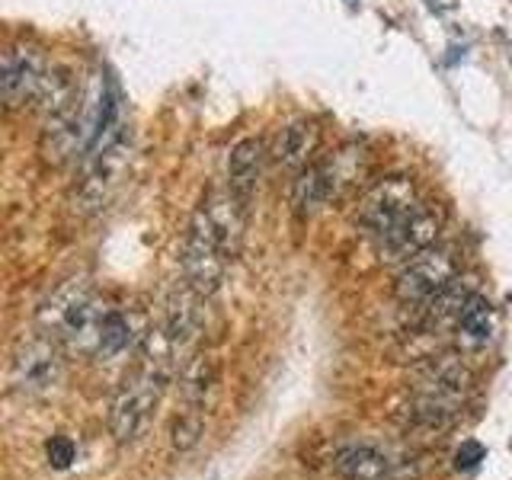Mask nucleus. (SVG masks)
<instances>
[{"mask_svg":"<svg viewBox=\"0 0 512 480\" xmlns=\"http://www.w3.org/2000/svg\"><path fill=\"white\" fill-rule=\"evenodd\" d=\"M247 228V202H240L234 192L212 189L199 202V208L189 218V228L183 234V282L199 292L202 298H212L224 272L234 263L244 244Z\"/></svg>","mask_w":512,"mask_h":480,"instance_id":"obj_1","label":"nucleus"},{"mask_svg":"<svg viewBox=\"0 0 512 480\" xmlns=\"http://www.w3.org/2000/svg\"><path fill=\"white\" fill-rule=\"evenodd\" d=\"M176 372V346L164 327L141 333L138 359L122 375L109 404V432L119 445H132L151 426L154 410Z\"/></svg>","mask_w":512,"mask_h":480,"instance_id":"obj_2","label":"nucleus"},{"mask_svg":"<svg viewBox=\"0 0 512 480\" xmlns=\"http://www.w3.org/2000/svg\"><path fill=\"white\" fill-rule=\"evenodd\" d=\"M109 311L112 308L96 295L93 285L71 279L58 285L52 298L39 308V330L52 333L64 349L80 352V356H100Z\"/></svg>","mask_w":512,"mask_h":480,"instance_id":"obj_3","label":"nucleus"},{"mask_svg":"<svg viewBox=\"0 0 512 480\" xmlns=\"http://www.w3.org/2000/svg\"><path fill=\"white\" fill-rule=\"evenodd\" d=\"M471 384V368L458 352L432 356L413 381L410 423L423 429H448L461 413Z\"/></svg>","mask_w":512,"mask_h":480,"instance_id":"obj_4","label":"nucleus"},{"mask_svg":"<svg viewBox=\"0 0 512 480\" xmlns=\"http://www.w3.org/2000/svg\"><path fill=\"white\" fill-rule=\"evenodd\" d=\"M128 160H132V141H128L125 132L109 135L106 141L96 144L87 157L84 176H80L74 189V208L80 215H96L112 202L128 173Z\"/></svg>","mask_w":512,"mask_h":480,"instance_id":"obj_5","label":"nucleus"},{"mask_svg":"<svg viewBox=\"0 0 512 480\" xmlns=\"http://www.w3.org/2000/svg\"><path fill=\"white\" fill-rule=\"evenodd\" d=\"M61 349L64 346L45 330L23 336V340L16 343L13 356H10V384H13V391H20L26 397H42L48 391H55L61 375H64Z\"/></svg>","mask_w":512,"mask_h":480,"instance_id":"obj_6","label":"nucleus"},{"mask_svg":"<svg viewBox=\"0 0 512 480\" xmlns=\"http://www.w3.org/2000/svg\"><path fill=\"white\" fill-rule=\"evenodd\" d=\"M458 279V256L448 247H429L397 269L394 295L407 308H423Z\"/></svg>","mask_w":512,"mask_h":480,"instance_id":"obj_7","label":"nucleus"},{"mask_svg":"<svg viewBox=\"0 0 512 480\" xmlns=\"http://www.w3.org/2000/svg\"><path fill=\"white\" fill-rule=\"evenodd\" d=\"M420 202L423 199L410 176H384L375 186H368L365 196L356 202V224L372 240H378L397 221H404Z\"/></svg>","mask_w":512,"mask_h":480,"instance_id":"obj_8","label":"nucleus"},{"mask_svg":"<svg viewBox=\"0 0 512 480\" xmlns=\"http://www.w3.org/2000/svg\"><path fill=\"white\" fill-rule=\"evenodd\" d=\"M442 224H445L442 208L420 202L404 221H397L388 234H381L378 240H372V244H375V250L384 263L404 266L407 260L420 256L423 250L436 247V240L442 234Z\"/></svg>","mask_w":512,"mask_h":480,"instance_id":"obj_9","label":"nucleus"},{"mask_svg":"<svg viewBox=\"0 0 512 480\" xmlns=\"http://www.w3.org/2000/svg\"><path fill=\"white\" fill-rule=\"evenodd\" d=\"M48 58L36 42H13L4 52V74H0V87H4V103L10 112H20L36 103V96L45 84Z\"/></svg>","mask_w":512,"mask_h":480,"instance_id":"obj_10","label":"nucleus"},{"mask_svg":"<svg viewBox=\"0 0 512 480\" xmlns=\"http://www.w3.org/2000/svg\"><path fill=\"white\" fill-rule=\"evenodd\" d=\"M333 471L346 480H394L407 471V458L378 442H349L333 455Z\"/></svg>","mask_w":512,"mask_h":480,"instance_id":"obj_11","label":"nucleus"},{"mask_svg":"<svg viewBox=\"0 0 512 480\" xmlns=\"http://www.w3.org/2000/svg\"><path fill=\"white\" fill-rule=\"evenodd\" d=\"M317 148H320V128L308 119H298V122H288L276 135V141H272V148H269V160L279 170L301 173L304 167L314 164Z\"/></svg>","mask_w":512,"mask_h":480,"instance_id":"obj_12","label":"nucleus"},{"mask_svg":"<svg viewBox=\"0 0 512 480\" xmlns=\"http://www.w3.org/2000/svg\"><path fill=\"white\" fill-rule=\"evenodd\" d=\"M266 157H269V148H266L263 138H240L231 148V154H228V180H224V186H228L240 202L250 205L256 183H260V176H263Z\"/></svg>","mask_w":512,"mask_h":480,"instance_id":"obj_13","label":"nucleus"},{"mask_svg":"<svg viewBox=\"0 0 512 480\" xmlns=\"http://www.w3.org/2000/svg\"><path fill=\"white\" fill-rule=\"evenodd\" d=\"M455 333H458V346L464 352H480L490 346L496 333V311L487 295H480V292L468 295V301L461 304V311L455 317Z\"/></svg>","mask_w":512,"mask_h":480,"instance_id":"obj_14","label":"nucleus"},{"mask_svg":"<svg viewBox=\"0 0 512 480\" xmlns=\"http://www.w3.org/2000/svg\"><path fill=\"white\" fill-rule=\"evenodd\" d=\"M218 388V359L215 356H196L183 365L180 375V394H183V413L205 416L208 400Z\"/></svg>","mask_w":512,"mask_h":480,"instance_id":"obj_15","label":"nucleus"},{"mask_svg":"<svg viewBox=\"0 0 512 480\" xmlns=\"http://www.w3.org/2000/svg\"><path fill=\"white\" fill-rule=\"evenodd\" d=\"M320 167H324V173H327L330 196L336 202V199H343L349 189L359 186V180L368 170V157H365V151L359 148V144H346V148H340L333 157L320 160Z\"/></svg>","mask_w":512,"mask_h":480,"instance_id":"obj_16","label":"nucleus"},{"mask_svg":"<svg viewBox=\"0 0 512 480\" xmlns=\"http://www.w3.org/2000/svg\"><path fill=\"white\" fill-rule=\"evenodd\" d=\"M330 202H333L330 183H327L324 167H320V160H314L311 167H304L301 173H295V180H292V208H295V215L311 218Z\"/></svg>","mask_w":512,"mask_h":480,"instance_id":"obj_17","label":"nucleus"},{"mask_svg":"<svg viewBox=\"0 0 512 480\" xmlns=\"http://www.w3.org/2000/svg\"><path fill=\"white\" fill-rule=\"evenodd\" d=\"M141 336H135V327H132V317L125 311L112 308L109 317H106V327H103V340H100V359H116L122 352L138 343Z\"/></svg>","mask_w":512,"mask_h":480,"instance_id":"obj_18","label":"nucleus"},{"mask_svg":"<svg viewBox=\"0 0 512 480\" xmlns=\"http://www.w3.org/2000/svg\"><path fill=\"white\" fill-rule=\"evenodd\" d=\"M45 455H48V464H52V468L64 471V468H71L77 448H74V442L68 436H52L45 445Z\"/></svg>","mask_w":512,"mask_h":480,"instance_id":"obj_19","label":"nucleus"},{"mask_svg":"<svg viewBox=\"0 0 512 480\" xmlns=\"http://www.w3.org/2000/svg\"><path fill=\"white\" fill-rule=\"evenodd\" d=\"M484 445L480 442H464L458 452H455V468L458 471H471V468H477L480 461H484Z\"/></svg>","mask_w":512,"mask_h":480,"instance_id":"obj_20","label":"nucleus"}]
</instances>
